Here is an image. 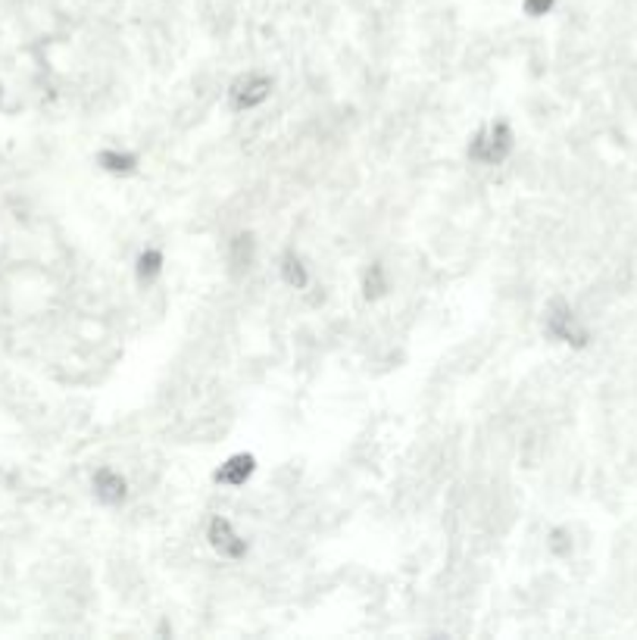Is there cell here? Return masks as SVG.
I'll use <instances>...</instances> for the list:
<instances>
[{"label": "cell", "mask_w": 637, "mask_h": 640, "mask_svg": "<svg viewBox=\"0 0 637 640\" xmlns=\"http://www.w3.org/2000/svg\"><path fill=\"white\" fill-rule=\"evenodd\" d=\"M516 128H512L509 119H491L484 126H478L475 132L469 135V144H465V160L472 166H484V169H500L516 156Z\"/></svg>", "instance_id": "6da1fadb"}, {"label": "cell", "mask_w": 637, "mask_h": 640, "mask_svg": "<svg viewBox=\"0 0 637 640\" xmlns=\"http://www.w3.org/2000/svg\"><path fill=\"white\" fill-rule=\"evenodd\" d=\"M544 335L572 350H584L594 341L590 329L566 297H550V303L544 306Z\"/></svg>", "instance_id": "7a4b0ae2"}, {"label": "cell", "mask_w": 637, "mask_h": 640, "mask_svg": "<svg viewBox=\"0 0 637 640\" xmlns=\"http://www.w3.org/2000/svg\"><path fill=\"white\" fill-rule=\"evenodd\" d=\"M275 94V75L266 69H247L241 75L232 78V84L226 88L228 110L238 116L256 113L260 107H266Z\"/></svg>", "instance_id": "3957f363"}, {"label": "cell", "mask_w": 637, "mask_h": 640, "mask_svg": "<svg viewBox=\"0 0 637 640\" xmlns=\"http://www.w3.org/2000/svg\"><path fill=\"white\" fill-rule=\"evenodd\" d=\"M203 540L207 547L226 563H244L251 557V540L238 531L232 519L226 513H213L207 519V528H203Z\"/></svg>", "instance_id": "277c9868"}, {"label": "cell", "mask_w": 637, "mask_h": 640, "mask_svg": "<svg viewBox=\"0 0 637 640\" xmlns=\"http://www.w3.org/2000/svg\"><path fill=\"white\" fill-rule=\"evenodd\" d=\"M91 494L101 506L122 509L131 500V481L122 469L116 466H97L91 472Z\"/></svg>", "instance_id": "5b68a950"}, {"label": "cell", "mask_w": 637, "mask_h": 640, "mask_svg": "<svg viewBox=\"0 0 637 640\" xmlns=\"http://www.w3.org/2000/svg\"><path fill=\"white\" fill-rule=\"evenodd\" d=\"M256 469H260L256 453H251V450H238V453L226 456V460L213 469L209 481H213L216 487H226V491H241V487H247L253 481Z\"/></svg>", "instance_id": "8992f818"}, {"label": "cell", "mask_w": 637, "mask_h": 640, "mask_svg": "<svg viewBox=\"0 0 637 640\" xmlns=\"http://www.w3.org/2000/svg\"><path fill=\"white\" fill-rule=\"evenodd\" d=\"M260 259V241L251 228H238L232 238L226 241V266L234 278H244L247 272L256 266Z\"/></svg>", "instance_id": "52a82bcc"}, {"label": "cell", "mask_w": 637, "mask_h": 640, "mask_svg": "<svg viewBox=\"0 0 637 640\" xmlns=\"http://www.w3.org/2000/svg\"><path fill=\"white\" fill-rule=\"evenodd\" d=\"M275 269H279V282L285 285L288 291L304 294V291H310L313 287V269H310V263L300 257L297 247H285Z\"/></svg>", "instance_id": "ba28073f"}, {"label": "cell", "mask_w": 637, "mask_h": 640, "mask_svg": "<svg viewBox=\"0 0 637 640\" xmlns=\"http://www.w3.org/2000/svg\"><path fill=\"white\" fill-rule=\"evenodd\" d=\"M131 272H135V282L141 291H150V287L160 285L163 272H166V253L156 244H144L141 250L131 259Z\"/></svg>", "instance_id": "9c48e42d"}, {"label": "cell", "mask_w": 637, "mask_h": 640, "mask_svg": "<svg viewBox=\"0 0 637 640\" xmlns=\"http://www.w3.org/2000/svg\"><path fill=\"white\" fill-rule=\"evenodd\" d=\"M97 169L107 175H113V179H131V175L141 172V156L135 153V150L128 147H103L97 150L94 156Z\"/></svg>", "instance_id": "30bf717a"}, {"label": "cell", "mask_w": 637, "mask_h": 640, "mask_svg": "<svg viewBox=\"0 0 637 640\" xmlns=\"http://www.w3.org/2000/svg\"><path fill=\"white\" fill-rule=\"evenodd\" d=\"M359 291H363L366 303H382L385 297H391L394 278H391V269H387L382 259H372V263L363 269V276H359Z\"/></svg>", "instance_id": "8fae6325"}, {"label": "cell", "mask_w": 637, "mask_h": 640, "mask_svg": "<svg viewBox=\"0 0 637 640\" xmlns=\"http://www.w3.org/2000/svg\"><path fill=\"white\" fill-rule=\"evenodd\" d=\"M544 544H547V553L553 559H569L575 553V538H572V531H569L566 525H553L547 531V540H544Z\"/></svg>", "instance_id": "7c38bea8"}, {"label": "cell", "mask_w": 637, "mask_h": 640, "mask_svg": "<svg viewBox=\"0 0 637 640\" xmlns=\"http://www.w3.org/2000/svg\"><path fill=\"white\" fill-rule=\"evenodd\" d=\"M556 10V0H522V13L528 19H544Z\"/></svg>", "instance_id": "4fadbf2b"}]
</instances>
